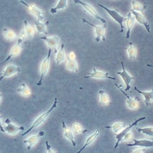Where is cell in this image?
Listing matches in <instances>:
<instances>
[{
	"instance_id": "obj_1",
	"label": "cell",
	"mask_w": 153,
	"mask_h": 153,
	"mask_svg": "<svg viewBox=\"0 0 153 153\" xmlns=\"http://www.w3.org/2000/svg\"><path fill=\"white\" fill-rule=\"evenodd\" d=\"M57 99L56 97H55V98L54 103H53L52 106L50 108L48 109L47 112H45L43 114H42L41 116H39V117L35 120V122L33 123V125L31 126V127L29 128L28 130L26 131H25L24 133L22 134V135L23 136L26 135V134L29 133L32 130L34 129L35 128L37 127V126H39V125L41 124L42 123H43L44 122L45 120L47 118V117L50 115L51 113L53 111L55 108H56V107H57Z\"/></svg>"
},
{
	"instance_id": "obj_2",
	"label": "cell",
	"mask_w": 153,
	"mask_h": 153,
	"mask_svg": "<svg viewBox=\"0 0 153 153\" xmlns=\"http://www.w3.org/2000/svg\"><path fill=\"white\" fill-rule=\"evenodd\" d=\"M98 5L102 8H103L104 10H105L109 16L112 17V19L120 25V27H121L120 32H123V31H124L123 30L124 29V26L123 25V23L126 21L127 18H125L122 16H121L120 14L115 10H111V9H108V8H107V7H105L104 5L101 4H98Z\"/></svg>"
},
{
	"instance_id": "obj_3",
	"label": "cell",
	"mask_w": 153,
	"mask_h": 153,
	"mask_svg": "<svg viewBox=\"0 0 153 153\" xmlns=\"http://www.w3.org/2000/svg\"><path fill=\"white\" fill-rule=\"evenodd\" d=\"M82 20L84 23L89 24L90 25L95 28V31L96 35L95 39H96L97 42H99L100 41L101 39H102L103 41H105V29H106V27H107V23L103 25H94V24H92V23L88 21V20L85 19V18H83Z\"/></svg>"
},
{
	"instance_id": "obj_4",
	"label": "cell",
	"mask_w": 153,
	"mask_h": 153,
	"mask_svg": "<svg viewBox=\"0 0 153 153\" xmlns=\"http://www.w3.org/2000/svg\"><path fill=\"white\" fill-rule=\"evenodd\" d=\"M20 3L27 7L29 12L37 18L39 21H42L44 19V11L37 7L35 4H29L24 1V0H19Z\"/></svg>"
},
{
	"instance_id": "obj_5",
	"label": "cell",
	"mask_w": 153,
	"mask_h": 153,
	"mask_svg": "<svg viewBox=\"0 0 153 153\" xmlns=\"http://www.w3.org/2000/svg\"><path fill=\"white\" fill-rule=\"evenodd\" d=\"M74 2L76 4H78L82 5L84 9H85L86 11H88V13H90L91 15L94 16L97 20H100L104 24L106 23V20L102 17H101V16H99V14L97 12L96 10L94 9L91 5L87 3L84 2L82 0H74Z\"/></svg>"
},
{
	"instance_id": "obj_6",
	"label": "cell",
	"mask_w": 153,
	"mask_h": 153,
	"mask_svg": "<svg viewBox=\"0 0 153 153\" xmlns=\"http://www.w3.org/2000/svg\"><path fill=\"white\" fill-rule=\"evenodd\" d=\"M52 51V50L51 48H48V52L47 56L42 63L41 66V78H40L39 82L37 83V85L38 86L42 85L43 77L48 73V72Z\"/></svg>"
},
{
	"instance_id": "obj_7",
	"label": "cell",
	"mask_w": 153,
	"mask_h": 153,
	"mask_svg": "<svg viewBox=\"0 0 153 153\" xmlns=\"http://www.w3.org/2000/svg\"><path fill=\"white\" fill-rule=\"evenodd\" d=\"M145 118H146V117H140V118L138 119V120H136L133 123L131 124L128 127H126L125 129H123L120 133L118 134H115V135H116L115 138L117 139V142H116L115 146L114 147L115 149H116L118 147V145H119V143L121 141H122L123 138H124L125 136L126 135V134L127 133L129 132V131L131 129V128L134 126H135L139 122H140L141 120H144Z\"/></svg>"
},
{
	"instance_id": "obj_8",
	"label": "cell",
	"mask_w": 153,
	"mask_h": 153,
	"mask_svg": "<svg viewBox=\"0 0 153 153\" xmlns=\"http://www.w3.org/2000/svg\"><path fill=\"white\" fill-rule=\"evenodd\" d=\"M41 39L44 40V41L46 42L48 46V48H50L52 50L54 51L55 53H57V48L58 45H59V37L56 35H54L52 36H43L41 37Z\"/></svg>"
},
{
	"instance_id": "obj_9",
	"label": "cell",
	"mask_w": 153,
	"mask_h": 153,
	"mask_svg": "<svg viewBox=\"0 0 153 153\" xmlns=\"http://www.w3.org/2000/svg\"><path fill=\"white\" fill-rule=\"evenodd\" d=\"M21 68L17 66L12 65V64L7 66L6 68L3 71L2 76L0 77V82L5 77L11 76L15 74H18L19 73L21 72Z\"/></svg>"
},
{
	"instance_id": "obj_10",
	"label": "cell",
	"mask_w": 153,
	"mask_h": 153,
	"mask_svg": "<svg viewBox=\"0 0 153 153\" xmlns=\"http://www.w3.org/2000/svg\"><path fill=\"white\" fill-rule=\"evenodd\" d=\"M122 66L123 71L118 72H117V74L120 75V77L122 78L123 80L124 81L125 83V85L126 86L125 91H129L131 88V86L130 84L132 82L133 79H134V77L131 76V75H129L128 73L126 72V71L125 70L123 62H122Z\"/></svg>"
},
{
	"instance_id": "obj_11",
	"label": "cell",
	"mask_w": 153,
	"mask_h": 153,
	"mask_svg": "<svg viewBox=\"0 0 153 153\" xmlns=\"http://www.w3.org/2000/svg\"><path fill=\"white\" fill-rule=\"evenodd\" d=\"M115 85L126 97V99H127L126 104H127V106L130 108L131 109H133V110L137 109L139 107V103H138L137 98L132 99L131 97H129L126 93H125L124 91H123V90L122 88L123 87L122 85L118 86L117 84H115Z\"/></svg>"
},
{
	"instance_id": "obj_12",
	"label": "cell",
	"mask_w": 153,
	"mask_h": 153,
	"mask_svg": "<svg viewBox=\"0 0 153 153\" xmlns=\"http://www.w3.org/2000/svg\"><path fill=\"white\" fill-rule=\"evenodd\" d=\"M93 72L88 73V76H85V79L88 78H96V79H108L116 80V79L112 76H109L108 73H105L100 71H97L95 68H93Z\"/></svg>"
},
{
	"instance_id": "obj_13",
	"label": "cell",
	"mask_w": 153,
	"mask_h": 153,
	"mask_svg": "<svg viewBox=\"0 0 153 153\" xmlns=\"http://www.w3.org/2000/svg\"><path fill=\"white\" fill-rule=\"evenodd\" d=\"M5 122L7 124V126L4 128L5 131H7L8 133L11 135H14L18 131H23L24 129V127L23 126H17L12 124L9 118H7L6 120H5Z\"/></svg>"
},
{
	"instance_id": "obj_14",
	"label": "cell",
	"mask_w": 153,
	"mask_h": 153,
	"mask_svg": "<svg viewBox=\"0 0 153 153\" xmlns=\"http://www.w3.org/2000/svg\"><path fill=\"white\" fill-rule=\"evenodd\" d=\"M131 12L134 16H135L136 20H137L140 24H142L143 26H145V27L147 31L149 33H151V29H150V25L149 24L148 22L147 21L146 19H145L144 16L143 15L142 13L136 11L131 10Z\"/></svg>"
},
{
	"instance_id": "obj_15",
	"label": "cell",
	"mask_w": 153,
	"mask_h": 153,
	"mask_svg": "<svg viewBox=\"0 0 153 153\" xmlns=\"http://www.w3.org/2000/svg\"><path fill=\"white\" fill-rule=\"evenodd\" d=\"M22 41H23V39H22L21 38H19V39H18L16 44L13 46V48H12L11 53L7 57L6 60L5 61L4 63L8 61L11 59L13 58V57H16V56H18V55L20 54V52L22 50L21 44H22Z\"/></svg>"
},
{
	"instance_id": "obj_16",
	"label": "cell",
	"mask_w": 153,
	"mask_h": 153,
	"mask_svg": "<svg viewBox=\"0 0 153 153\" xmlns=\"http://www.w3.org/2000/svg\"><path fill=\"white\" fill-rule=\"evenodd\" d=\"M44 131H39V133L37 134V135H34L31 136V137L26 140H24L23 142L25 144H28V146H27V149L28 150H30L32 147L33 146V145L36 144V143L37 142L38 140H39L40 137H41L42 136H44Z\"/></svg>"
},
{
	"instance_id": "obj_17",
	"label": "cell",
	"mask_w": 153,
	"mask_h": 153,
	"mask_svg": "<svg viewBox=\"0 0 153 153\" xmlns=\"http://www.w3.org/2000/svg\"><path fill=\"white\" fill-rule=\"evenodd\" d=\"M22 31L25 34L26 38H28L29 39H32L35 34V29L27 20L24 21V29Z\"/></svg>"
},
{
	"instance_id": "obj_18",
	"label": "cell",
	"mask_w": 153,
	"mask_h": 153,
	"mask_svg": "<svg viewBox=\"0 0 153 153\" xmlns=\"http://www.w3.org/2000/svg\"><path fill=\"white\" fill-rule=\"evenodd\" d=\"M135 22V16L131 15V12L127 14V20H126V25H127V33H126V39H129L130 34L131 32V29L133 27L134 25Z\"/></svg>"
},
{
	"instance_id": "obj_19",
	"label": "cell",
	"mask_w": 153,
	"mask_h": 153,
	"mask_svg": "<svg viewBox=\"0 0 153 153\" xmlns=\"http://www.w3.org/2000/svg\"><path fill=\"white\" fill-rule=\"evenodd\" d=\"M62 125H63V128L64 132V135L66 137L68 138L69 140H70L73 146H76V143L74 140V137L73 135L72 131L70 128L68 127L66 125L65 123L64 122H62Z\"/></svg>"
},
{
	"instance_id": "obj_20",
	"label": "cell",
	"mask_w": 153,
	"mask_h": 153,
	"mask_svg": "<svg viewBox=\"0 0 153 153\" xmlns=\"http://www.w3.org/2000/svg\"><path fill=\"white\" fill-rule=\"evenodd\" d=\"M133 144H128L127 145L128 146H140L144 147H153V141L145 140H138L136 139H133Z\"/></svg>"
},
{
	"instance_id": "obj_21",
	"label": "cell",
	"mask_w": 153,
	"mask_h": 153,
	"mask_svg": "<svg viewBox=\"0 0 153 153\" xmlns=\"http://www.w3.org/2000/svg\"><path fill=\"white\" fill-rule=\"evenodd\" d=\"M134 89L139 93L142 94L145 97V103H146L147 106L148 107L149 105H151L152 101L153 100V89L152 91L149 92H144L141 91L140 90L137 89L136 86L134 88Z\"/></svg>"
},
{
	"instance_id": "obj_22",
	"label": "cell",
	"mask_w": 153,
	"mask_h": 153,
	"mask_svg": "<svg viewBox=\"0 0 153 153\" xmlns=\"http://www.w3.org/2000/svg\"><path fill=\"white\" fill-rule=\"evenodd\" d=\"M49 21H48L44 23H42L41 21H36L35 22V25L36 30L38 33H43L45 35L48 34L46 26L49 24Z\"/></svg>"
},
{
	"instance_id": "obj_23",
	"label": "cell",
	"mask_w": 153,
	"mask_h": 153,
	"mask_svg": "<svg viewBox=\"0 0 153 153\" xmlns=\"http://www.w3.org/2000/svg\"><path fill=\"white\" fill-rule=\"evenodd\" d=\"M67 7H68V0H59L56 6L54 7L51 9V13L54 14L55 13H56L58 10L65 9Z\"/></svg>"
},
{
	"instance_id": "obj_24",
	"label": "cell",
	"mask_w": 153,
	"mask_h": 153,
	"mask_svg": "<svg viewBox=\"0 0 153 153\" xmlns=\"http://www.w3.org/2000/svg\"><path fill=\"white\" fill-rule=\"evenodd\" d=\"M99 134H100V131L99 130H96V131H95L94 133L92 134V135H91L90 137H88L86 140L85 144L84 145L83 147L77 152V153H81L84 149H85L86 147L88 146V145H90L91 144H92V143L96 139V137L98 136Z\"/></svg>"
},
{
	"instance_id": "obj_25",
	"label": "cell",
	"mask_w": 153,
	"mask_h": 153,
	"mask_svg": "<svg viewBox=\"0 0 153 153\" xmlns=\"http://www.w3.org/2000/svg\"><path fill=\"white\" fill-rule=\"evenodd\" d=\"M66 67L68 70L71 71L73 72H78V70H79L78 65L75 59H71L68 57Z\"/></svg>"
},
{
	"instance_id": "obj_26",
	"label": "cell",
	"mask_w": 153,
	"mask_h": 153,
	"mask_svg": "<svg viewBox=\"0 0 153 153\" xmlns=\"http://www.w3.org/2000/svg\"><path fill=\"white\" fill-rule=\"evenodd\" d=\"M65 50H64V44H62L61 48H60L59 51L57 52L56 57V62L57 64L62 63L63 62L65 58Z\"/></svg>"
},
{
	"instance_id": "obj_27",
	"label": "cell",
	"mask_w": 153,
	"mask_h": 153,
	"mask_svg": "<svg viewBox=\"0 0 153 153\" xmlns=\"http://www.w3.org/2000/svg\"><path fill=\"white\" fill-rule=\"evenodd\" d=\"M99 94L100 95V101L102 105H106L110 103V100L108 95L104 91H100Z\"/></svg>"
},
{
	"instance_id": "obj_28",
	"label": "cell",
	"mask_w": 153,
	"mask_h": 153,
	"mask_svg": "<svg viewBox=\"0 0 153 153\" xmlns=\"http://www.w3.org/2000/svg\"><path fill=\"white\" fill-rule=\"evenodd\" d=\"M3 32H4L5 39L9 41H11V40L15 39L16 37V35L15 32L10 29L4 28Z\"/></svg>"
},
{
	"instance_id": "obj_29",
	"label": "cell",
	"mask_w": 153,
	"mask_h": 153,
	"mask_svg": "<svg viewBox=\"0 0 153 153\" xmlns=\"http://www.w3.org/2000/svg\"><path fill=\"white\" fill-rule=\"evenodd\" d=\"M127 51L129 54V59H135L136 57V48L131 43L130 46L127 48Z\"/></svg>"
},
{
	"instance_id": "obj_30",
	"label": "cell",
	"mask_w": 153,
	"mask_h": 153,
	"mask_svg": "<svg viewBox=\"0 0 153 153\" xmlns=\"http://www.w3.org/2000/svg\"><path fill=\"white\" fill-rule=\"evenodd\" d=\"M17 91L21 93L24 96H30L31 95V90L29 89V88L24 83L21 84V88H18Z\"/></svg>"
},
{
	"instance_id": "obj_31",
	"label": "cell",
	"mask_w": 153,
	"mask_h": 153,
	"mask_svg": "<svg viewBox=\"0 0 153 153\" xmlns=\"http://www.w3.org/2000/svg\"><path fill=\"white\" fill-rule=\"evenodd\" d=\"M132 6H133L132 10L138 12H143L146 9L145 6H144L140 3L136 2V1L132 2Z\"/></svg>"
},
{
	"instance_id": "obj_32",
	"label": "cell",
	"mask_w": 153,
	"mask_h": 153,
	"mask_svg": "<svg viewBox=\"0 0 153 153\" xmlns=\"http://www.w3.org/2000/svg\"><path fill=\"white\" fill-rule=\"evenodd\" d=\"M73 129H74L75 133L77 134H85L88 131V130L84 129L82 125L79 123H75L73 124Z\"/></svg>"
},
{
	"instance_id": "obj_33",
	"label": "cell",
	"mask_w": 153,
	"mask_h": 153,
	"mask_svg": "<svg viewBox=\"0 0 153 153\" xmlns=\"http://www.w3.org/2000/svg\"><path fill=\"white\" fill-rule=\"evenodd\" d=\"M125 125L126 124L125 123H115V124L113 125V126H106L105 128H113L115 133H117L122 128L125 126Z\"/></svg>"
},
{
	"instance_id": "obj_34",
	"label": "cell",
	"mask_w": 153,
	"mask_h": 153,
	"mask_svg": "<svg viewBox=\"0 0 153 153\" xmlns=\"http://www.w3.org/2000/svg\"><path fill=\"white\" fill-rule=\"evenodd\" d=\"M136 130L138 132H142L143 133L146 134L147 135L153 136V127H147V128H144L137 127Z\"/></svg>"
},
{
	"instance_id": "obj_35",
	"label": "cell",
	"mask_w": 153,
	"mask_h": 153,
	"mask_svg": "<svg viewBox=\"0 0 153 153\" xmlns=\"http://www.w3.org/2000/svg\"><path fill=\"white\" fill-rule=\"evenodd\" d=\"M133 137V134L131 132H128L127 133L126 135L125 136L124 138H123L122 140H126V141H128V140H131V138Z\"/></svg>"
},
{
	"instance_id": "obj_36",
	"label": "cell",
	"mask_w": 153,
	"mask_h": 153,
	"mask_svg": "<svg viewBox=\"0 0 153 153\" xmlns=\"http://www.w3.org/2000/svg\"><path fill=\"white\" fill-rule=\"evenodd\" d=\"M46 149L48 151V153H54V151H52L51 149V147L50 145L48 144V141H46Z\"/></svg>"
},
{
	"instance_id": "obj_37",
	"label": "cell",
	"mask_w": 153,
	"mask_h": 153,
	"mask_svg": "<svg viewBox=\"0 0 153 153\" xmlns=\"http://www.w3.org/2000/svg\"><path fill=\"white\" fill-rule=\"evenodd\" d=\"M68 57L71 59H75V55L74 53L73 52V51L70 52L69 54L68 55Z\"/></svg>"
},
{
	"instance_id": "obj_38",
	"label": "cell",
	"mask_w": 153,
	"mask_h": 153,
	"mask_svg": "<svg viewBox=\"0 0 153 153\" xmlns=\"http://www.w3.org/2000/svg\"><path fill=\"white\" fill-rule=\"evenodd\" d=\"M3 116H1L0 115V131H2L3 133H5V130L4 129V128L3 127L2 125V121L1 120Z\"/></svg>"
},
{
	"instance_id": "obj_39",
	"label": "cell",
	"mask_w": 153,
	"mask_h": 153,
	"mask_svg": "<svg viewBox=\"0 0 153 153\" xmlns=\"http://www.w3.org/2000/svg\"><path fill=\"white\" fill-rule=\"evenodd\" d=\"M147 65L149 66V67H151V68H153V65H150V64H148Z\"/></svg>"
},
{
	"instance_id": "obj_40",
	"label": "cell",
	"mask_w": 153,
	"mask_h": 153,
	"mask_svg": "<svg viewBox=\"0 0 153 153\" xmlns=\"http://www.w3.org/2000/svg\"><path fill=\"white\" fill-rule=\"evenodd\" d=\"M2 96V94H0V101H1V97Z\"/></svg>"
}]
</instances>
